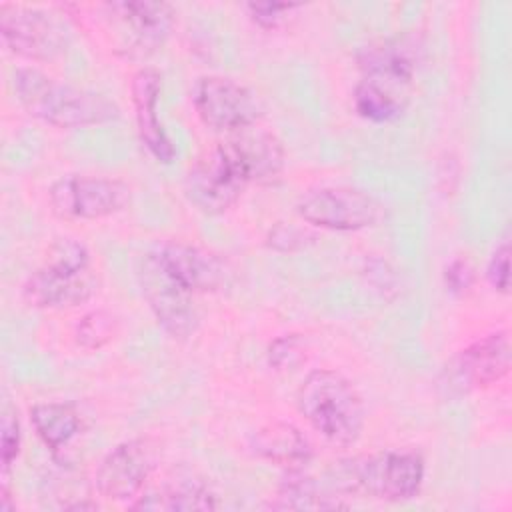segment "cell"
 <instances>
[{"mask_svg":"<svg viewBox=\"0 0 512 512\" xmlns=\"http://www.w3.org/2000/svg\"><path fill=\"white\" fill-rule=\"evenodd\" d=\"M12 88L26 114L56 128L104 124L120 116L118 106L106 96L62 82L32 66L16 68Z\"/></svg>","mask_w":512,"mask_h":512,"instance_id":"cell-1","label":"cell"},{"mask_svg":"<svg viewBox=\"0 0 512 512\" xmlns=\"http://www.w3.org/2000/svg\"><path fill=\"white\" fill-rule=\"evenodd\" d=\"M426 464L414 450H382L334 462L332 486L386 502H404L420 494Z\"/></svg>","mask_w":512,"mask_h":512,"instance_id":"cell-2","label":"cell"},{"mask_svg":"<svg viewBox=\"0 0 512 512\" xmlns=\"http://www.w3.org/2000/svg\"><path fill=\"white\" fill-rule=\"evenodd\" d=\"M296 402L312 430L332 444L350 446L364 430V402L350 380L334 370L308 372L298 388Z\"/></svg>","mask_w":512,"mask_h":512,"instance_id":"cell-3","label":"cell"},{"mask_svg":"<svg viewBox=\"0 0 512 512\" xmlns=\"http://www.w3.org/2000/svg\"><path fill=\"white\" fill-rule=\"evenodd\" d=\"M94 292L96 280L90 272V252L74 238L52 242L44 264L22 286L24 302L42 310L76 308L86 304Z\"/></svg>","mask_w":512,"mask_h":512,"instance_id":"cell-4","label":"cell"},{"mask_svg":"<svg viewBox=\"0 0 512 512\" xmlns=\"http://www.w3.org/2000/svg\"><path fill=\"white\" fill-rule=\"evenodd\" d=\"M510 370V336L496 330L458 350L436 378L442 398H460L500 382Z\"/></svg>","mask_w":512,"mask_h":512,"instance_id":"cell-5","label":"cell"},{"mask_svg":"<svg viewBox=\"0 0 512 512\" xmlns=\"http://www.w3.org/2000/svg\"><path fill=\"white\" fill-rule=\"evenodd\" d=\"M298 216L316 228L334 232H356L378 226L386 216V206L372 194L348 188H314L296 202Z\"/></svg>","mask_w":512,"mask_h":512,"instance_id":"cell-6","label":"cell"},{"mask_svg":"<svg viewBox=\"0 0 512 512\" xmlns=\"http://www.w3.org/2000/svg\"><path fill=\"white\" fill-rule=\"evenodd\" d=\"M132 190L124 180L108 176L66 174L52 182L48 204L62 220H100L130 206Z\"/></svg>","mask_w":512,"mask_h":512,"instance_id":"cell-7","label":"cell"},{"mask_svg":"<svg viewBox=\"0 0 512 512\" xmlns=\"http://www.w3.org/2000/svg\"><path fill=\"white\" fill-rule=\"evenodd\" d=\"M0 36L8 52L34 62H52L70 46L64 22L42 8L18 4L0 6Z\"/></svg>","mask_w":512,"mask_h":512,"instance_id":"cell-8","label":"cell"},{"mask_svg":"<svg viewBox=\"0 0 512 512\" xmlns=\"http://www.w3.org/2000/svg\"><path fill=\"white\" fill-rule=\"evenodd\" d=\"M136 276L140 292L164 332L178 340L190 338L200 322L194 294L160 264L152 250L140 260Z\"/></svg>","mask_w":512,"mask_h":512,"instance_id":"cell-9","label":"cell"},{"mask_svg":"<svg viewBox=\"0 0 512 512\" xmlns=\"http://www.w3.org/2000/svg\"><path fill=\"white\" fill-rule=\"evenodd\" d=\"M192 104L208 128L224 134L254 126L264 116L258 94L226 76L198 78L192 88Z\"/></svg>","mask_w":512,"mask_h":512,"instance_id":"cell-10","label":"cell"},{"mask_svg":"<svg viewBox=\"0 0 512 512\" xmlns=\"http://www.w3.org/2000/svg\"><path fill=\"white\" fill-rule=\"evenodd\" d=\"M156 466V450L146 438H130L114 446L98 464L94 484L100 496L132 502L146 486Z\"/></svg>","mask_w":512,"mask_h":512,"instance_id":"cell-11","label":"cell"},{"mask_svg":"<svg viewBox=\"0 0 512 512\" xmlns=\"http://www.w3.org/2000/svg\"><path fill=\"white\" fill-rule=\"evenodd\" d=\"M248 184L240 178L224 152L214 146L206 150L184 178V194L200 212L216 216L230 210Z\"/></svg>","mask_w":512,"mask_h":512,"instance_id":"cell-12","label":"cell"},{"mask_svg":"<svg viewBox=\"0 0 512 512\" xmlns=\"http://www.w3.org/2000/svg\"><path fill=\"white\" fill-rule=\"evenodd\" d=\"M246 184L274 182L286 164L282 142L258 124L234 130L216 144Z\"/></svg>","mask_w":512,"mask_h":512,"instance_id":"cell-13","label":"cell"},{"mask_svg":"<svg viewBox=\"0 0 512 512\" xmlns=\"http://www.w3.org/2000/svg\"><path fill=\"white\" fill-rule=\"evenodd\" d=\"M152 252L160 264L192 294L218 292L230 282L232 270L228 262L208 248L168 240L156 244Z\"/></svg>","mask_w":512,"mask_h":512,"instance_id":"cell-14","label":"cell"},{"mask_svg":"<svg viewBox=\"0 0 512 512\" xmlns=\"http://www.w3.org/2000/svg\"><path fill=\"white\" fill-rule=\"evenodd\" d=\"M132 104L136 114V126L142 146L162 164H170L176 158V146L158 120L156 106L162 92V76L156 68H140L130 82Z\"/></svg>","mask_w":512,"mask_h":512,"instance_id":"cell-15","label":"cell"},{"mask_svg":"<svg viewBox=\"0 0 512 512\" xmlns=\"http://www.w3.org/2000/svg\"><path fill=\"white\" fill-rule=\"evenodd\" d=\"M422 62V42L414 34H396L364 46L358 54L362 74H378L414 82Z\"/></svg>","mask_w":512,"mask_h":512,"instance_id":"cell-16","label":"cell"},{"mask_svg":"<svg viewBox=\"0 0 512 512\" xmlns=\"http://www.w3.org/2000/svg\"><path fill=\"white\" fill-rule=\"evenodd\" d=\"M412 96V82L378 76V74H362V80L356 84L352 94V104L358 116L364 120L384 124L398 120Z\"/></svg>","mask_w":512,"mask_h":512,"instance_id":"cell-17","label":"cell"},{"mask_svg":"<svg viewBox=\"0 0 512 512\" xmlns=\"http://www.w3.org/2000/svg\"><path fill=\"white\" fill-rule=\"evenodd\" d=\"M132 510H216L218 500L212 488L194 474L168 476L160 486L142 490L132 502Z\"/></svg>","mask_w":512,"mask_h":512,"instance_id":"cell-18","label":"cell"},{"mask_svg":"<svg viewBox=\"0 0 512 512\" xmlns=\"http://www.w3.org/2000/svg\"><path fill=\"white\" fill-rule=\"evenodd\" d=\"M108 10L130 30L134 46L142 52L162 46L176 22V12L168 2H114Z\"/></svg>","mask_w":512,"mask_h":512,"instance_id":"cell-19","label":"cell"},{"mask_svg":"<svg viewBox=\"0 0 512 512\" xmlns=\"http://www.w3.org/2000/svg\"><path fill=\"white\" fill-rule=\"evenodd\" d=\"M252 452L284 470L304 468L312 456V444L308 438L290 422H268L258 428L250 440Z\"/></svg>","mask_w":512,"mask_h":512,"instance_id":"cell-20","label":"cell"},{"mask_svg":"<svg viewBox=\"0 0 512 512\" xmlns=\"http://www.w3.org/2000/svg\"><path fill=\"white\" fill-rule=\"evenodd\" d=\"M30 422L52 454H58L82 428L80 412L70 402H38L30 408Z\"/></svg>","mask_w":512,"mask_h":512,"instance_id":"cell-21","label":"cell"},{"mask_svg":"<svg viewBox=\"0 0 512 512\" xmlns=\"http://www.w3.org/2000/svg\"><path fill=\"white\" fill-rule=\"evenodd\" d=\"M274 508H288V510H334L346 508L338 496L326 494L314 478L304 474V468L286 470V476L278 488V496Z\"/></svg>","mask_w":512,"mask_h":512,"instance_id":"cell-22","label":"cell"},{"mask_svg":"<svg viewBox=\"0 0 512 512\" xmlns=\"http://www.w3.org/2000/svg\"><path fill=\"white\" fill-rule=\"evenodd\" d=\"M118 332V320L106 310H92L80 318L74 336L84 350H98L106 346Z\"/></svg>","mask_w":512,"mask_h":512,"instance_id":"cell-23","label":"cell"},{"mask_svg":"<svg viewBox=\"0 0 512 512\" xmlns=\"http://www.w3.org/2000/svg\"><path fill=\"white\" fill-rule=\"evenodd\" d=\"M306 340L302 334H282L270 342L266 358L270 368L278 372L298 368L306 358Z\"/></svg>","mask_w":512,"mask_h":512,"instance_id":"cell-24","label":"cell"},{"mask_svg":"<svg viewBox=\"0 0 512 512\" xmlns=\"http://www.w3.org/2000/svg\"><path fill=\"white\" fill-rule=\"evenodd\" d=\"M312 240L314 236L306 228L290 222H278L266 234V246L276 252H298L304 250Z\"/></svg>","mask_w":512,"mask_h":512,"instance_id":"cell-25","label":"cell"},{"mask_svg":"<svg viewBox=\"0 0 512 512\" xmlns=\"http://www.w3.org/2000/svg\"><path fill=\"white\" fill-rule=\"evenodd\" d=\"M364 276L368 280V284L386 300H392L398 294L400 288V278L396 274V270L390 266L388 260L380 258V256H370L366 258V266H364Z\"/></svg>","mask_w":512,"mask_h":512,"instance_id":"cell-26","label":"cell"},{"mask_svg":"<svg viewBox=\"0 0 512 512\" xmlns=\"http://www.w3.org/2000/svg\"><path fill=\"white\" fill-rule=\"evenodd\" d=\"M300 4L292 2H250L246 4L248 16L252 22L264 30H276L280 28L292 12H296Z\"/></svg>","mask_w":512,"mask_h":512,"instance_id":"cell-27","label":"cell"},{"mask_svg":"<svg viewBox=\"0 0 512 512\" xmlns=\"http://www.w3.org/2000/svg\"><path fill=\"white\" fill-rule=\"evenodd\" d=\"M20 452V424L16 412L6 404L2 410V432H0V462L6 474Z\"/></svg>","mask_w":512,"mask_h":512,"instance_id":"cell-28","label":"cell"},{"mask_svg":"<svg viewBox=\"0 0 512 512\" xmlns=\"http://www.w3.org/2000/svg\"><path fill=\"white\" fill-rule=\"evenodd\" d=\"M486 278L496 292L508 294V290H510V242H508V238H504L492 252L488 268H486Z\"/></svg>","mask_w":512,"mask_h":512,"instance_id":"cell-29","label":"cell"},{"mask_svg":"<svg viewBox=\"0 0 512 512\" xmlns=\"http://www.w3.org/2000/svg\"><path fill=\"white\" fill-rule=\"evenodd\" d=\"M474 284V268L466 258H454L444 268V286L452 296H464Z\"/></svg>","mask_w":512,"mask_h":512,"instance_id":"cell-30","label":"cell"}]
</instances>
